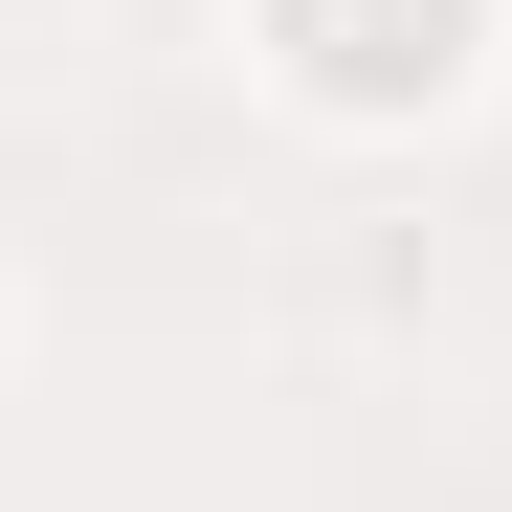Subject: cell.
<instances>
[{"label": "cell", "instance_id": "cell-1", "mask_svg": "<svg viewBox=\"0 0 512 512\" xmlns=\"http://www.w3.org/2000/svg\"><path fill=\"white\" fill-rule=\"evenodd\" d=\"M468 45H490V0H268V67H290V90L312 112H446L468 90Z\"/></svg>", "mask_w": 512, "mask_h": 512}]
</instances>
